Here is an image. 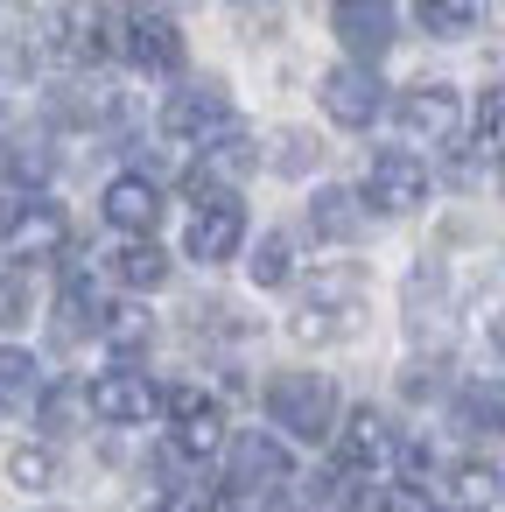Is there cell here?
Instances as JSON below:
<instances>
[{"label": "cell", "mask_w": 505, "mask_h": 512, "mask_svg": "<svg viewBox=\"0 0 505 512\" xmlns=\"http://www.w3.org/2000/svg\"><path fill=\"white\" fill-rule=\"evenodd\" d=\"M267 414L295 442H330L344 400H337V379H323V372H274L267 379Z\"/></svg>", "instance_id": "6da1fadb"}, {"label": "cell", "mask_w": 505, "mask_h": 512, "mask_svg": "<svg viewBox=\"0 0 505 512\" xmlns=\"http://www.w3.org/2000/svg\"><path fill=\"white\" fill-rule=\"evenodd\" d=\"M239 120H232V92L218 85V78H197V85H183L169 106H162V134L169 141H190V148H211L218 134H232Z\"/></svg>", "instance_id": "7a4b0ae2"}, {"label": "cell", "mask_w": 505, "mask_h": 512, "mask_svg": "<svg viewBox=\"0 0 505 512\" xmlns=\"http://www.w3.org/2000/svg\"><path fill=\"white\" fill-rule=\"evenodd\" d=\"M365 204L386 211V218H407L428 204V162L414 148H379L365 162Z\"/></svg>", "instance_id": "3957f363"}, {"label": "cell", "mask_w": 505, "mask_h": 512, "mask_svg": "<svg viewBox=\"0 0 505 512\" xmlns=\"http://www.w3.org/2000/svg\"><path fill=\"white\" fill-rule=\"evenodd\" d=\"M92 414H99V421H113V428H134V421L169 414V393H162L148 372L113 365V372H99V379H92Z\"/></svg>", "instance_id": "277c9868"}, {"label": "cell", "mask_w": 505, "mask_h": 512, "mask_svg": "<svg viewBox=\"0 0 505 512\" xmlns=\"http://www.w3.org/2000/svg\"><path fill=\"white\" fill-rule=\"evenodd\" d=\"M288 477H295V470H288V449H281L274 435H260V428L232 435V449H225V484H232L239 498H274Z\"/></svg>", "instance_id": "5b68a950"}, {"label": "cell", "mask_w": 505, "mask_h": 512, "mask_svg": "<svg viewBox=\"0 0 505 512\" xmlns=\"http://www.w3.org/2000/svg\"><path fill=\"white\" fill-rule=\"evenodd\" d=\"M323 113H330L344 134H365V127L386 113L379 71H372V64H337V71H323Z\"/></svg>", "instance_id": "8992f818"}, {"label": "cell", "mask_w": 505, "mask_h": 512, "mask_svg": "<svg viewBox=\"0 0 505 512\" xmlns=\"http://www.w3.org/2000/svg\"><path fill=\"white\" fill-rule=\"evenodd\" d=\"M330 29H337V43L351 50V64H379L386 50H393V0H337L330 8Z\"/></svg>", "instance_id": "52a82bcc"}, {"label": "cell", "mask_w": 505, "mask_h": 512, "mask_svg": "<svg viewBox=\"0 0 505 512\" xmlns=\"http://www.w3.org/2000/svg\"><path fill=\"white\" fill-rule=\"evenodd\" d=\"M204 155V169L190 176V197L197 204H211V197H232V183H246L253 169H260V141L246 134V127H232V134H218L211 148H197Z\"/></svg>", "instance_id": "ba28073f"}, {"label": "cell", "mask_w": 505, "mask_h": 512, "mask_svg": "<svg viewBox=\"0 0 505 512\" xmlns=\"http://www.w3.org/2000/svg\"><path fill=\"white\" fill-rule=\"evenodd\" d=\"M239 246H246V211H239V197L197 204V218H190V232H183V253H190L197 267H225Z\"/></svg>", "instance_id": "9c48e42d"}, {"label": "cell", "mask_w": 505, "mask_h": 512, "mask_svg": "<svg viewBox=\"0 0 505 512\" xmlns=\"http://www.w3.org/2000/svg\"><path fill=\"white\" fill-rule=\"evenodd\" d=\"M393 120H400V134H407L414 148H442V141L456 134V120H463V99H456V85H414V92L393 106Z\"/></svg>", "instance_id": "30bf717a"}, {"label": "cell", "mask_w": 505, "mask_h": 512, "mask_svg": "<svg viewBox=\"0 0 505 512\" xmlns=\"http://www.w3.org/2000/svg\"><path fill=\"white\" fill-rule=\"evenodd\" d=\"M99 211H106L113 232H127V239H155V225H162V190H155L148 169H127V176L106 183Z\"/></svg>", "instance_id": "8fae6325"}, {"label": "cell", "mask_w": 505, "mask_h": 512, "mask_svg": "<svg viewBox=\"0 0 505 512\" xmlns=\"http://www.w3.org/2000/svg\"><path fill=\"white\" fill-rule=\"evenodd\" d=\"M169 421H176V449H183V456L232 449V435H225V407H218L204 386H176V393H169Z\"/></svg>", "instance_id": "7c38bea8"}, {"label": "cell", "mask_w": 505, "mask_h": 512, "mask_svg": "<svg viewBox=\"0 0 505 512\" xmlns=\"http://www.w3.org/2000/svg\"><path fill=\"white\" fill-rule=\"evenodd\" d=\"M127 64L148 71V78L183 71V36H176V22L155 15V8H134V15H127Z\"/></svg>", "instance_id": "4fadbf2b"}, {"label": "cell", "mask_w": 505, "mask_h": 512, "mask_svg": "<svg viewBox=\"0 0 505 512\" xmlns=\"http://www.w3.org/2000/svg\"><path fill=\"white\" fill-rule=\"evenodd\" d=\"M64 239H71V225H64V211H57V204H43V197L29 204V197H15V190H8V253H15V267H22L29 253H36V260H43V253H57Z\"/></svg>", "instance_id": "5bb4252c"}, {"label": "cell", "mask_w": 505, "mask_h": 512, "mask_svg": "<svg viewBox=\"0 0 505 512\" xmlns=\"http://www.w3.org/2000/svg\"><path fill=\"white\" fill-rule=\"evenodd\" d=\"M393 456V428H386V414H372V407H358L344 428H337V470H351V477H365V470H379Z\"/></svg>", "instance_id": "9a60e30c"}, {"label": "cell", "mask_w": 505, "mask_h": 512, "mask_svg": "<svg viewBox=\"0 0 505 512\" xmlns=\"http://www.w3.org/2000/svg\"><path fill=\"white\" fill-rule=\"evenodd\" d=\"M309 232H316V239H330V246H351V239L365 232V197H358V190L323 183V190L309 197Z\"/></svg>", "instance_id": "2e32d148"}, {"label": "cell", "mask_w": 505, "mask_h": 512, "mask_svg": "<svg viewBox=\"0 0 505 512\" xmlns=\"http://www.w3.org/2000/svg\"><path fill=\"white\" fill-rule=\"evenodd\" d=\"M456 428H463V435H498V428H505V386H498V379L456 386Z\"/></svg>", "instance_id": "e0dca14e"}, {"label": "cell", "mask_w": 505, "mask_h": 512, "mask_svg": "<svg viewBox=\"0 0 505 512\" xmlns=\"http://www.w3.org/2000/svg\"><path fill=\"white\" fill-rule=\"evenodd\" d=\"M113 274H120L127 288H162V281H169V253H162L155 239H127V246L113 253Z\"/></svg>", "instance_id": "ac0fdd59"}, {"label": "cell", "mask_w": 505, "mask_h": 512, "mask_svg": "<svg viewBox=\"0 0 505 512\" xmlns=\"http://www.w3.org/2000/svg\"><path fill=\"white\" fill-rule=\"evenodd\" d=\"M449 498H456L463 512H498V505H505V470H484V463H463V470L449 477Z\"/></svg>", "instance_id": "d6986e66"}, {"label": "cell", "mask_w": 505, "mask_h": 512, "mask_svg": "<svg viewBox=\"0 0 505 512\" xmlns=\"http://www.w3.org/2000/svg\"><path fill=\"white\" fill-rule=\"evenodd\" d=\"M414 15H421V29H428V36L456 43V36H470V29H477L484 0H414Z\"/></svg>", "instance_id": "ffe728a7"}, {"label": "cell", "mask_w": 505, "mask_h": 512, "mask_svg": "<svg viewBox=\"0 0 505 512\" xmlns=\"http://www.w3.org/2000/svg\"><path fill=\"white\" fill-rule=\"evenodd\" d=\"M351 323H358V309H330V302H302L288 316V330L302 344H337V337H351Z\"/></svg>", "instance_id": "44dd1931"}, {"label": "cell", "mask_w": 505, "mask_h": 512, "mask_svg": "<svg viewBox=\"0 0 505 512\" xmlns=\"http://www.w3.org/2000/svg\"><path fill=\"white\" fill-rule=\"evenodd\" d=\"M0 379H8V407H15V414H22L29 400H36V407L50 400V386H43V365H36L22 344H8V358H0Z\"/></svg>", "instance_id": "7402d4cb"}, {"label": "cell", "mask_w": 505, "mask_h": 512, "mask_svg": "<svg viewBox=\"0 0 505 512\" xmlns=\"http://www.w3.org/2000/svg\"><path fill=\"white\" fill-rule=\"evenodd\" d=\"M267 162H274V176H309V169L323 162V141H316L309 127H281L274 148H267Z\"/></svg>", "instance_id": "603a6c76"}, {"label": "cell", "mask_w": 505, "mask_h": 512, "mask_svg": "<svg viewBox=\"0 0 505 512\" xmlns=\"http://www.w3.org/2000/svg\"><path fill=\"white\" fill-rule=\"evenodd\" d=\"M246 274H253V288H281V281L295 274V239H288V232H260Z\"/></svg>", "instance_id": "cb8c5ba5"}, {"label": "cell", "mask_w": 505, "mask_h": 512, "mask_svg": "<svg viewBox=\"0 0 505 512\" xmlns=\"http://www.w3.org/2000/svg\"><path fill=\"white\" fill-rule=\"evenodd\" d=\"M43 176H50V148L29 141V134H15V148H8V190L29 197V183H43Z\"/></svg>", "instance_id": "d4e9b609"}, {"label": "cell", "mask_w": 505, "mask_h": 512, "mask_svg": "<svg viewBox=\"0 0 505 512\" xmlns=\"http://www.w3.org/2000/svg\"><path fill=\"white\" fill-rule=\"evenodd\" d=\"M8 477H15L22 491H50V484H57V456H50L43 442H15V456H8Z\"/></svg>", "instance_id": "484cf974"}, {"label": "cell", "mask_w": 505, "mask_h": 512, "mask_svg": "<svg viewBox=\"0 0 505 512\" xmlns=\"http://www.w3.org/2000/svg\"><path fill=\"white\" fill-rule=\"evenodd\" d=\"M477 155L484 162H505V85H491L477 99Z\"/></svg>", "instance_id": "4316f807"}, {"label": "cell", "mask_w": 505, "mask_h": 512, "mask_svg": "<svg viewBox=\"0 0 505 512\" xmlns=\"http://www.w3.org/2000/svg\"><path fill=\"white\" fill-rule=\"evenodd\" d=\"M148 337H155V323H148L141 309H113V316H106V344H113L120 358H134Z\"/></svg>", "instance_id": "83f0119b"}, {"label": "cell", "mask_w": 505, "mask_h": 512, "mask_svg": "<svg viewBox=\"0 0 505 512\" xmlns=\"http://www.w3.org/2000/svg\"><path fill=\"white\" fill-rule=\"evenodd\" d=\"M442 372H449L442 358H428V365H407V372H400V393H407V400H428V393H442Z\"/></svg>", "instance_id": "f1b7e54d"}, {"label": "cell", "mask_w": 505, "mask_h": 512, "mask_svg": "<svg viewBox=\"0 0 505 512\" xmlns=\"http://www.w3.org/2000/svg\"><path fill=\"white\" fill-rule=\"evenodd\" d=\"M8 323H15V330L29 323V274H22V267H8Z\"/></svg>", "instance_id": "f546056e"}, {"label": "cell", "mask_w": 505, "mask_h": 512, "mask_svg": "<svg viewBox=\"0 0 505 512\" xmlns=\"http://www.w3.org/2000/svg\"><path fill=\"white\" fill-rule=\"evenodd\" d=\"M400 463H407L414 477H428V470H435V449H421V442H407V449H400Z\"/></svg>", "instance_id": "4dcf8cb0"}, {"label": "cell", "mask_w": 505, "mask_h": 512, "mask_svg": "<svg viewBox=\"0 0 505 512\" xmlns=\"http://www.w3.org/2000/svg\"><path fill=\"white\" fill-rule=\"evenodd\" d=\"M491 344H498V351H505V316H498V323H491Z\"/></svg>", "instance_id": "1f68e13d"}, {"label": "cell", "mask_w": 505, "mask_h": 512, "mask_svg": "<svg viewBox=\"0 0 505 512\" xmlns=\"http://www.w3.org/2000/svg\"><path fill=\"white\" fill-rule=\"evenodd\" d=\"M148 512H183V505H148Z\"/></svg>", "instance_id": "d6a6232c"}]
</instances>
